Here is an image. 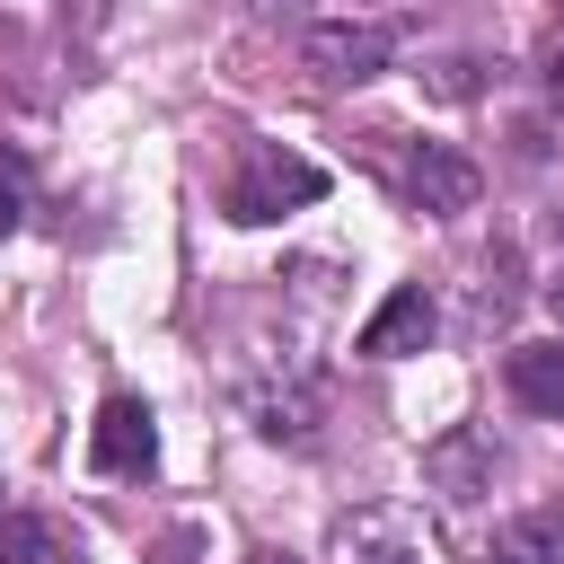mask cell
I'll list each match as a JSON object with an SVG mask.
<instances>
[{"label": "cell", "mask_w": 564, "mask_h": 564, "mask_svg": "<svg viewBox=\"0 0 564 564\" xmlns=\"http://www.w3.org/2000/svg\"><path fill=\"white\" fill-rule=\"evenodd\" d=\"M273 564H291V555H273Z\"/></svg>", "instance_id": "cell-13"}, {"label": "cell", "mask_w": 564, "mask_h": 564, "mask_svg": "<svg viewBox=\"0 0 564 564\" xmlns=\"http://www.w3.org/2000/svg\"><path fill=\"white\" fill-rule=\"evenodd\" d=\"M397 26L388 18H317L308 35H300V62L326 79V88H361V79H379L388 62H397Z\"/></svg>", "instance_id": "cell-2"}, {"label": "cell", "mask_w": 564, "mask_h": 564, "mask_svg": "<svg viewBox=\"0 0 564 564\" xmlns=\"http://www.w3.org/2000/svg\"><path fill=\"white\" fill-rule=\"evenodd\" d=\"M546 79H555V88H564V44H555V62H546Z\"/></svg>", "instance_id": "cell-12"}, {"label": "cell", "mask_w": 564, "mask_h": 564, "mask_svg": "<svg viewBox=\"0 0 564 564\" xmlns=\"http://www.w3.org/2000/svg\"><path fill=\"white\" fill-rule=\"evenodd\" d=\"M18 220H26V167H18L9 150H0V238H9Z\"/></svg>", "instance_id": "cell-11"}, {"label": "cell", "mask_w": 564, "mask_h": 564, "mask_svg": "<svg viewBox=\"0 0 564 564\" xmlns=\"http://www.w3.org/2000/svg\"><path fill=\"white\" fill-rule=\"evenodd\" d=\"M476 564H564V511H520V520H502Z\"/></svg>", "instance_id": "cell-8"}, {"label": "cell", "mask_w": 564, "mask_h": 564, "mask_svg": "<svg viewBox=\"0 0 564 564\" xmlns=\"http://www.w3.org/2000/svg\"><path fill=\"white\" fill-rule=\"evenodd\" d=\"M317 194H326V167H317V159H300V150H282V141H256V150L238 159L220 212H229L238 229H264V220H282V212H308Z\"/></svg>", "instance_id": "cell-1"}, {"label": "cell", "mask_w": 564, "mask_h": 564, "mask_svg": "<svg viewBox=\"0 0 564 564\" xmlns=\"http://www.w3.org/2000/svg\"><path fill=\"white\" fill-rule=\"evenodd\" d=\"M0 564H70V555H62V529H53V520L0 511Z\"/></svg>", "instance_id": "cell-10"}, {"label": "cell", "mask_w": 564, "mask_h": 564, "mask_svg": "<svg viewBox=\"0 0 564 564\" xmlns=\"http://www.w3.org/2000/svg\"><path fill=\"white\" fill-rule=\"evenodd\" d=\"M502 388H511V405H529V414H564V335L511 344V352H502Z\"/></svg>", "instance_id": "cell-7"}, {"label": "cell", "mask_w": 564, "mask_h": 564, "mask_svg": "<svg viewBox=\"0 0 564 564\" xmlns=\"http://www.w3.org/2000/svg\"><path fill=\"white\" fill-rule=\"evenodd\" d=\"M88 467L97 476H150L159 467V423L141 397H106L97 423H88Z\"/></svg>", "instance_id": "cell-4"}, {"label": "cell", "mask_w": 564, "mask_h": 564, "mask_svg": "<svg viewBox=\"0 0 564 564\" xmlns=\"http://www.w3.org/2000/svg\"><path fill=\"white\" fill-rule=\"evenodd\" d=\"M432 335H441V308H432V291H423V282H405V291H388V300L370 308L361 352H370V361H405V352H423Z\"/></svg>", "instance_id": "cell-5"}, {"label": "cell", "mask_w": 564, "mask_h": 564, "mask_svg": "<svg viewBox=\"0 0 564 564\" xmlns=\"http://www.w3.org/2000/svg\"><path fill=\"white\" fill-rule=\"evenodd\" d=\"M397 185H405V203H414L423 220H458V212H476V194H485L476 159H458L449 141H414L405 167H397Z\"/></svg>", "instance_id": "cell-3"}, {"label": "cell", "mask_w": 564, "mask_h": 564, "mask_svg": "<svg viewBox=\"0 0 564 564\" xmlns=\"http://www.w3.org/2000/svg\"><path fill=\"white\" fill-rule=\"evenodd\" d=\"M494 467H502L494 432H449V441H432V449H423V476H432L449 502H476V494L494 485Z\"/></svg>", "instance_id": "cell-6"}, {"label": "cell", "mask_w": 564, "mask_h": 564, "mask_svg": "<svg viewBox=\"0 0 564 564\" xmlns=\"http://www.w3.org/2000/svg\"><path fill=\"white\" fill-rule=\"evenodd\" d=\"M335 564H423V546L388 520V511H361L335 529Z\"/></svg>", "instance_id": "cell-9"}]
</instances>
